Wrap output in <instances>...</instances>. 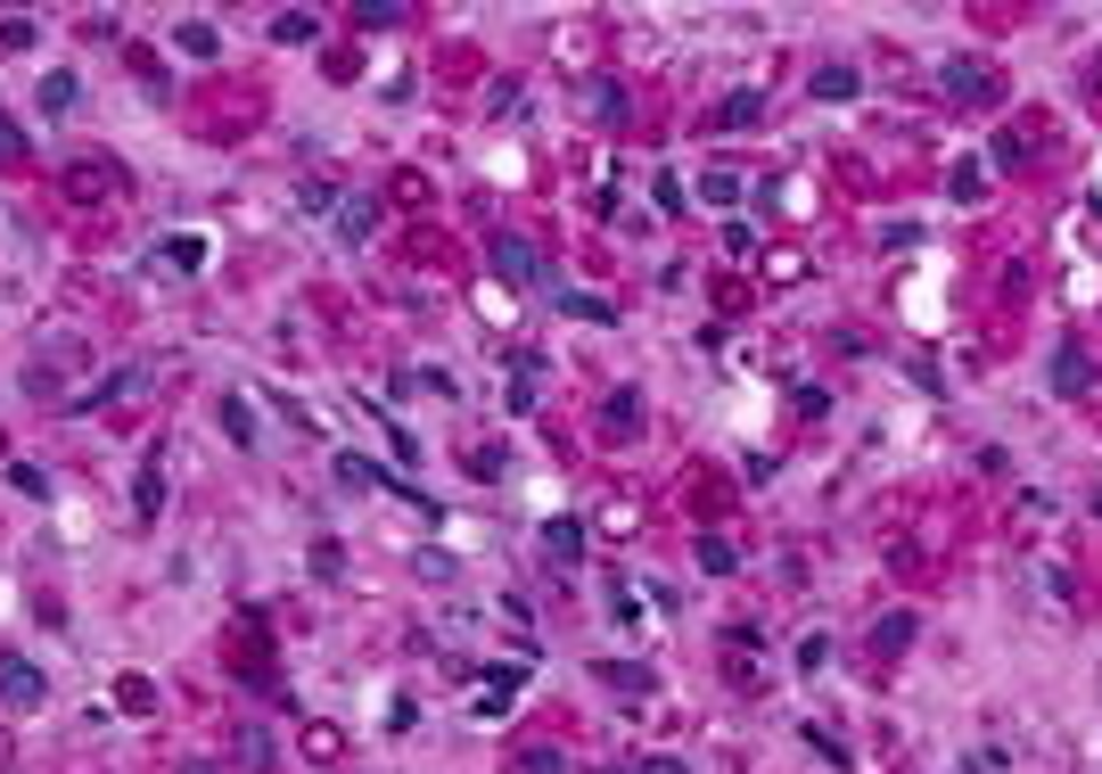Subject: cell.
<instances>
[{"label": "cell", "instance_id": "6da1fadb", "mask_svg": "<svg viewBox=\"0 0 1102 774\" xmlns=\"http://www.w3.org/2000/svg\"><path fill=\"white\" fill-rule=\"evenodd\" d=\"M50 700V676L26 659V651H0V708H17V717H33V708Z\"/></svg>", "mask_w": 1102, "mask_h": 774}, {"label": "cell", "instance_id": "7a4b0ae2", "mask_svg": "<svg viewBox=\"0 0 1102 774\" xmlns=\"http://www.w3.org/2000/svg\"><path fill=\"white\" fill-rule=\"evenodd\" d=\"M946 91L971 99V108H995V99H1004V75L980 67V58H946Z\"/></svg>", "mask_w": 1102, "mask_h": 774}, {"label": "cell", "instance_id": "3957f363", "mask_svg": "<svg viewBox=\"0 0 1102 774\" xmlns=\"http://www.w3.org/2000/svg\"><path fill=\"white\" fill-rule=\"evenodd\" d=\"M485 247H494V272H502L511 288H535V281H543V256H535V247H527L519 232H494Z\"/></svg>", "mask_w": 1102, "mask_h": 774}, {"label": "cell", "instance_id": "277c9868", "mask_svg": "<svg viewBox=\"0 0 1102 774\" xmlns=\"http://www.w3.org/2000/svg\"><path fill=\"white\" fill-rule=\"evenodd\" d=\"M33 108L50 116V124H67V116L82 108V75H75V67H50V75H41V91H33Z\"/></svg>", "mask_w": 1102, "mask_h": 774}, {"label": "cell", "instance_id": "5b68a950", "mask_svg": "<svg viewBox=\"0 0 1102 774\" xmlns=\"http://www.w3.org/2000/svg\"><path fill=\"white\" fill-rule=\"evenodd\" d=\"M337 487H371V494H395V503H420L404 478H387L378 462H363V453H337Z\"/></svg>", "mask_w": 1102, "mask_h": 774}, {"label": "cell", "instance_id": "8992f818", "mask_svg": "<svg viewBox=\"0 0 1102 774\" xmlns=\"http://www.w3.org/2000/svg\"><path fill=\"white\" fill-rule=\"evenodd\" d=\"M519 676H527V667H494V676L478 684V700H470V708H478V717H511V693H519Z\"/></svg>", "mask_w": 1102, "mask_h": 774}, {"label": "cell", "instance_id": "52a82bcc", "mask_svg": "<svg viewBox=\"0 0 1102 774\" xmlns=\"http://www.w3.org/2000/svg\"><path fill=\"white\" fill-rule=\"evenodd\" d=\"M543 552L560 560V569H577V560H584V528H577V519H543Z\"/></svg>", "mask_w": 1102, "mask_h": 774}, {"label": "cell", "instance_id": "ba28073f", "mask_svg": "<svg viewBox=\"0 0 1102 774\" xmlns=\"http://www.w3.org/2000/svg\"><path fill=\"white\" fill-rule=\"evenodd\" d=\"M223 429H230V445H239V453L264 445V437H256V412H247V395H223Z\"/></svg>", "mask_w": 1102, "mask_h": 774}, {"label": "cell", "instance_id": "9c48e42d", "mask_svg": "<svg viewBox=\"0 0 1102 774\" xmlns=\"http://www.w3.org/2000/svg\"><path fill=\"white\" fill-rule=\"evenodd\" d=\"M592 676H601L609 693H650V667H633V659H592Z\"/></svg>", "mask_w": 1102, "mask_h": 774}, {"label": "cell", "instance_id": "30bf717a", "mask_svg": "<svg viewBox=\"0 0 1102 774\" xmlns=\"http://www.w3.org/2000/svg\"><path fill=\"white\" fill-rule=\"evenodd\" d=\"M174 41H181V58H215V50H223V33L206 26V17H181V26H174Z\"/></svg>", "mask_w": 1102, "mask_h": 774}, {"label": "cell", "instance_id": "8fae6325", "mask_svg": "<svg viewBox=\"0 0 1102 774\" xmlns=\"http://www.w3.org/2000/svg\"><path fill=\"white\" fill-rule=\"evenodd\" d=\"M699 198L732 215V206H740V174H732V165H708V174H699Z\"/></svg>", "mask_w": 1102, "mask_h": 774}, {"label": "cell", "instance_id": "7c38bea8", "mask_svg": "<svg viewBox=\"0 0 1102 774\" xmlns=\"http://www.w3.org/2000/svg\"><path fill=\"white\" fill-rule=\"evenodd\" d=\"M132 511H140V519L165 511V470H157V462H140V478H132Z\"/></svg>", "mask_w": 1102, "mask_h": 774}, {"label": "cell", "instance_id": "4fadbf2b", "mask_svg": "<svg viewBox=\"0 0 1102 774\" xmlns=\"http://www.w3.org/2000/svg\"><path fill=\"white\" fill-rule=\"evenodd\" d=\"M757 108H766L757 91H732V99H716V133H740V124H757Z\"/></svg>", "mask_w": 1102, "mask_h": 774}, {"label": "cell", "instance_id": "5bb4252c", "mask_svg": "<svg viewBox=\"0 0 1102 774\" xmlns=\"http://www.w3.org/2000/svg\"><path fill=\"white\" fill-rule=\"evenodd\" d=\"M165 264H174V272H206V239L198 232H174V239H165Z\"/></svg>", "mask_w": 1102, "mask_h": 774}, {"label": "cell", "instance_id": "9a60e30c", "mask_svg": "<svg viewBox=\"0 0 1102 774\" xmlns=\"http://www.w3.org/2000/svg\"><path fill=\"white\" fill-rule=\"evenodd\" d=\"M905 643H914V610H888L873 626V651H905Z\"/></svg>", "mask_w": 1102, "mask_h": 774}, {"label": "cell", "instance_id": "2e32d148", "mask_svg": "<svg viewBox=\"0 0 1102 774\" xmlns=\"http://www.w3.org/2000/svg\"><path fill=\"white\" fill-rule=\"evenodd\" d=\"M371 223H378V206H371V198H346V206H337V239H363Z\"/></svg>", "mask_w": 1102, "mask_h": 774}, {"label": "cell", "instance_id": "e0dca14e", "mask_svg": "<svg viewBox=\"0 0 1102 774\" xmlns=\"http://www.w3.org/2000/svg\"><path fill=\"white\" fill-rule=\"evenodd\" d=\"M313 26H322L313 9H281L272 17V41H313Z\"/></svg>", "mask_w": 1102, "mask_h": 774}, {"label": "cell", "instance_id": "ac0fdd59", "mask_svg": "<svg viewBox=\"0 0 1102 774\" xmlns=\"http://www.w3.org/2000/svg\"><path fill=\"white\" fill-rule=\"evenodd\" d=\"M815 99H856V67H815Z\"/></svg>", "mask_w": 1102, "mask_h": 774}, {"label": "cell", "instance_id": "d6986e66", "mask_svg": "<svg viewBox=\"0 0 1102 774\" xmlns=\"http://www.w3.org/2000/svg\"><path fill=\"white\" fill-rule=\"evenodd\" d=\"M807 749H815L823 766H847V742L832 734V725H815V717H807Z\"/></svg>", "mask_w": 1102, "mask_h": 774}, {"label": "cell", "instance_id": "ffe728a7", "mask_svg": "<svg viewBox=\"0 0 1102 774\" xmlns=\"http://www.w3.org/2000/svg\"><path fill=\"white\" fill-rule=\"evenodd\" d=\"M9 487L26 494V503H50V478H41L33 462H9Z\"/></svg>", "mask_w": 1102, "mask_h": 774}, {"label": "cell", "instance_id": "44dd1931", "mask_svg": "<svg viewBox=\"0 0 1102 774\" xmlns=\"http://www.w3.org/2000/svg\"><path fill=\"white\" fill-rule=\"evenodd\" d=\"M116 700L132 708V717H148V708H157V684H148V676H124V684H116Z\"/></svg>", "mask_w": 1102, "mask_h": 774}, {"label": "cell", "instance_id": "7402d4cb", "mask_svg": "<svg viewBox=\"0 0 1102 774\" xmlns=\"http://www.w3.org/2000/svg\"><path fill=\"white\" fill-rule=\"evenodd\" d=\"M699 569H708V577H732V543H725V536H699Z\"/></svg>", "mask_w": 1102, "mask_h": 774}, {"label": "cell", "instance_id": "603a6c76", "mask_svg": "<svg viewBox=\"0 0 1102 774\" xmlns=\"http://www.w3.org/2000/svg\"><path fill=\"white\" fill-rule=\"evenodd\" d=\"M535 371H543V363H535V354H519V380H511V404H519V412H527V404H535Z\"/></svg>", "mask_w": 1102, "mask_h": 774}, {"label": "cell", "instance_id": "cb8c5ba5", "mask_svg": "<svg viewBox=\"0 0 1102 774\" xmlns=\"http://www.w3.org/2000/svg\"><path fill=\"white\" fill-rule=\"evenodd\" d=\"M568 313H577V322H618V305H609V297H584V288L568 297Z\"/></svg>", "mask_w": 1102, "mask_h": 774}, {"label": "cell", "instance_id": "d4e9b609", "mask_svg": "<svg viewBox=\"0 0 1102 774\" xmlns=\"http://www.w3.org/2000/svg\"><path fill=\"white\" fill-rule=\"evenodd\" d=\"M313 577H346V552H337V543H329V536H322V543H313Z\"/></svg>", "mask_w": 1102, "mask_h": 774}, {"label": "cell", "instance_id": "484cf974", "mask_svg": "<svg viewBox=\"0 0 1102 774\" xmlns=\"http://www.w3.org/2000/svg\"><path fill=\"white\" fill-rule=\"evenodd\" d=\"M239 758H247V766H272L281 749H272V734H239Z\"/></svg>", "mask_w": 1102, "mask_h": 774}, {"label": "cell", "instance_id": "4316f807", "mask_svg": "<svg viewBox=\"0 0 1102 774\" xmlns=\"http://www.w3.org/2000/svg\"><path fill=\"white\" fill-rule=\"evenodd\" d=\"M305 758H337V734H329V725H305Z\"/></svg>", "mask_w": 1102, "mask_h": 774}, {"label": "cell", "instance_id": "83f0119b", "mask_svg": "<svg viewBox=\"0 0 1102 774\" xmlns=\"http://www.w3.org/2000/svg\"><path fill=\"white\" fill-rule=\"evenodd\" d=\"M1078 388H1086V354L1070 346V354H1062V395H1078Z\"/></svg>", "mask_w": 1102, "mask_h": 774}, {"label": "cell", "instance_id": "f1b7e54d", "mask_svg": "<svg viewBox=\"0 0 1102 774\" xmlns=\"http://www.w3.org/2000/svg\"><path fill=\"white\" fill-rule=\"evenodd\" d=\"M0 157H9V165H26V133H17L9 116H0Z\"/></svg>", "mask_w": 1102, "mask_h": 774}, {"label": "cell", "instance_id": "f546056e", "mask_svg": "<svg viewBox=\"0 0 1102 774\" xmlns=\"http://www.w3.org/2000/svg\"><path fill=\"white\" fill-rule=\"evenodd\" d=\"M650 774H691L683 758H650Z\"/></svg>", "mask_w": 1102, "mask_h": 774}, {"label": "cell", "instance_id": "4dcf8cb0", "mask_svg": "<svg viewBox=\"0 0 1102 774\" xmlns=\"http://www.w3.org/2000/svg\"><path fill=\"white\" fill-rule=\"evenodd\" d=\"M181 774H215V766H206V758H198V766H181Z\"/></svg>", "mask_w": 1102, "mask_h": 774}]
</instances>
